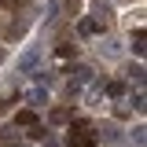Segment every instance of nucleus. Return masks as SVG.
<instances>
[{"mask_svg":"<svg viewBox=\"0 0 147 147\" xmlns=\"http://www.w3.org/2000/svg\"><path fill=\"white\" fill-rule=\"evenodd\" d=\"M74 48H77V44H66V40H63V44H59V48H55V52L63 55V59H70V55H74Z\"/></svg>","mask_w":147,"mask_h":147,"instance_id":"obj_12","label":"nucleus"},{"mask_svg":"<svg viewBox=\"0 0 147 147\" xmlns=\"http://www.w3.org/2000/svg\"><path fill=\"white\" fill-rule=\"evenodd\" d=\"M107 96H125V81H107Z\"/></svg>","mask_w":147,"mask_h":147,"instance_id":"obj_8","label":"nucleus"},{"mask_svg":"<svg viewBox=\"0 0 147 147\" xmlns=\"http://www.w3.org/2000/svg\"><path fill=\"white\" fill-rule=\"evenodd\" d=\"M37 59H40L37 52H26L22 59H18V70H33V66H37Z\"/></svg>","mask_w":147,"mask_h":147,"instance_id":"obj_7","label":"nucleus"},{"mask_svg":"<svg viewBox=\"0 0 147 147\" xmlns=\"http://www.w3.org/2000/svg\"><path fill=\"white\" fill-rule=\"evenodd\" d=\"M144 132H147L144 125H136V129H132V144H136V147H144Z\"/></svg>","mask_w":147,"mask_h":147,"instance_id":"obj_11","label":"nucleus"},{"mask_svg":"<svg viewBox=\"0 0 147 147\" xmlns=\"http://www.w3.org/2000/svg\"><path fill=\"white\" fill-rule=\"evenodd\" d=\"M129 77H132V81H136V85H144V66H140V63H136V66H132V70H129Z\"/></svg>","mask_w":147,"mask_h":147,"instance_id":"obj_10","label":"nucleus"},{"mask_svg":"<svg viewBox=\"0 0 147 147\" xmlns=\"http://www.w3.org/2000/svg\"><path fill=\"white\" fill-rule=\"evenodd\" d=\"M0 59H4V52H0Z\"/></svg>","mask_w":147,"mask_h":147,"instance_id":"obj_15","label":"nucleus"},{"mask_svg":"<svg viewBox=\"0 0 147 147\" xmlns=\"http://www.w3.org/2000/svg\"><path fill=\"white\" fill-rule=\"evenodd\" d=\"M66 74H70V85H77V88L92 81V66H85V63H74V66H70Z\"/></svg>","mask_w":147,"mask_h":147,"instance_id":"obj_2","label":"nucleus"},{"mask_svg":"<svg viewBox=\"0 0 147 147\" xmlns=\"http://www.w3.org/2000/svg\"><path fill=\"white\" fill-rule=\"evenodd\" d=\"M77 30H81L85 37H96V33H99V18H81V26H77Z\"/></svg>","mask_w":147,"mask_h":147,"instance_id":"obj_5","label":"nucleus"},{"mask_svg":"<svg viewBox=\"0 0 147 147\" xmlns=\"http://www.w3.org/2000/svg\"><path fill=\"white\" fill-rule=\"evenodd\" d=\"M66 118H70V110H52V121H55V125H63Z\"/></svg>","mask_w":147,"mask_h":147,"instance_id":"obj_14","label":"nucleus"},{"mask_svg":"<svg viewBox=\"0 0 147 147\" xmlns=\"http://www.w3.org/2000/svg\"><path fill=\"white\" fill-rule=\"evenodd\" d=\"M144 48H147V44H144V30H136V33H132V52L144 55Z\"/></svg>","mask_w":147,"mask_h":147,"instance_id":"obj_9","label":"nucleus"},{"mask_svg":"<svg viewBox=\"0 0 147 147\" xmlns=\"http://www.w3.org/2000/svg\"><path fill=\"white\" fill-rule=\"evenodd\" d=\"M22 33H26V22H22V18H15V22L4 26V37H7V40H18Z\"/></svg>","mask_w":147,"mask_h":147,"instance_id":"obj_4","label":"nucleus"},{"mask_svg":"<svg viewBox=\"0 0 147 147\" xmlns=\"http://www.w3.org/2000/svg\"><path fill=\"white\" fill-rule=\"evenodd\" d=\"M70 147H96V132H92L88 125L70 129Z\"/></svg>","mask_w":147,"mask_h":147,"instance_id":"obj_1","label":"nucleus"},{"mask_svg":"<svg viewBox=\"0 0 147 147\" xmlns=\"http://www.w3.org/2000/svg\"><path fill=\"white\" fill-rule=\"evenodd\" d=\"M26 103H30V107H44V103H48V88H44V85L30 88L26 92Z\"/></svg>","mask_w":147,"mask_h":147,"instance_id":"obj_3","label":"nucleus"},{"mask_svg":"<svg viewBox=\"0 0 147 147\" xmlns=\"http://www.w3.org/2000/svg\"><path fill=\"white\" fill-rule=\"evenodd\" d=\"M103 140L114 144V140H118V125H103Z\"/></svg>","mask_w":147,"mask_h":147,"instance_id":"obj_13","label":"nucleus"},{"mask_svg":"<svg viewBox=\"0 0 147 147\" xmlns=\"http://www.w3.org/2000/svg\"><path fill=\"white\" fill-rule=\"evenodd\" d=\"M15 125H26V129L37 125V114H33V110H18V114H15Z\"/></svg>","mask_w":147,"mask_h":147,"instance_id":"obj_6","label":"nucleus"}]
</instances>
